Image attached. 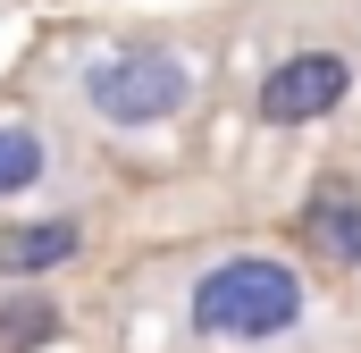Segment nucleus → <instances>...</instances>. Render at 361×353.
I'll return each instance as SVG.
<instances>
[{
	"label": "nucleus",
	"instance_id": "1",
	"mask_svg": "<svg viewBox=\"0 0 361 353\" xmlns=\"http://www.w3.org/2000/svg\"><path fill=\"white\" fill-rule=\"evenodd\" d=\"M193 337L210 345H269L302 328V277L269 253H227L193 277V303H185Z\"/></svg>",
	"mask_w": 361,
	"mask_h": 353
},
{
	"label": "nucleus",
	"instance_id": "2",
	"mask_svg": "<svg viewBox=\"0 0 361 353\" xmlns=\"http://www.w3.org/2000/svg\"><path fill=\"white\" fill-rule=\"evenodd\" d=\"M185 101H193V68L160 42H135V51H109L85 68V109L101 126H169Z\"/></svg>",
	"mask_w": 361,
	"mask_h": 353
},
{
	"label": "nucleus",
	"instance_id": "3",
	"mask_svg": "<svg viewBox=\"0 0 361 353\" xmlns=\"http://www.w3.org/2000/svg\"><path fill=\"white\" fill-rule=\"evenodd\" d=\"M353 92V59L345 51H294L261 76V118L269 126H311V118H336V101Z\"/></svg>",
	"mask_w": 361,
	"mask_h": 353
},
{
	"label": "nucleus",
	"instance_id": "4",
	"mask_svg": "<svg viewBox=\"0 0 361 353\" xmlns=\"http://www.w3.org/2000/svg\"><path fill=\"white\" fill-rule=\"evenodd\" d=\"M76 219H34V227H8L0 236V277H34V269H59L76 261Z\"/></svg>",
	"mask_w": 361,
	"mask_h": 353
},
{
	"label": "nucleus",
	"instance_id": "5",
	"mask_svg": "<svg viewBox=\"0 0 361 353\" xmlns=\"http://www.w3.org/2000/svg\"><path fill=\"white\" fill-rule=\"evenodd\" d=\"M42 169H51L42 135H34V126H0V202L25 193V185H42Z\"/></svg>",
	"mask_w": 361,
	"mask_h": 353
},
{
	"label": "nucleus",
	"instance_id": "6",
	"mask_svg": "<svg viewBox=\"0 0 361 353\" xmlns=\"http://www.w3.org/2000/svg\"><path fill=\"white\" fill-rule=\"evenodd\" d=\"M311 236H319L328 253L361 261V210H353V193H319V210H311Z\"/></svg>",
	"mask_w": 361,
	"mask_h": 353
},
{
	"label": "nucleus",
	"instance_id": "7",
	"mask_svg": "<svg viewBox=\"0 0 361 353\" xmlns=\"http://www.w3.org/2000/svg\"><path fill=\"white\" fill-rule=\"evenodd\" d=\"M51 328H59L51 311H8V320H0V337H8V345H42Z\"/></svg>",
	"mask_w": 361,
	"mask_h": 353
}]
</instances>
